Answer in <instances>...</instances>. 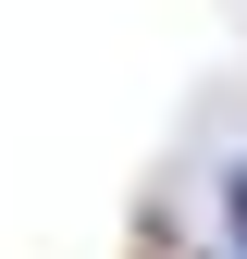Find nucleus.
I'll use <instances>...</instances> for the list:
<instances>
[{
  "label": "nucleus",
  "instance_id": "obj_1",
  "mask_svg": "<svg viewBox=\"0 0 247 259\" xmlns=\"http://www.w3.org/2000/svg\"><path fill=\"white\" fill-rule=\"evenodd\" d=\"M223 222H235V259H247V148H235V173H223Z\"/></svg>",
  "mask_w": 247,
  "mask_h": 259
}]
</instances>
